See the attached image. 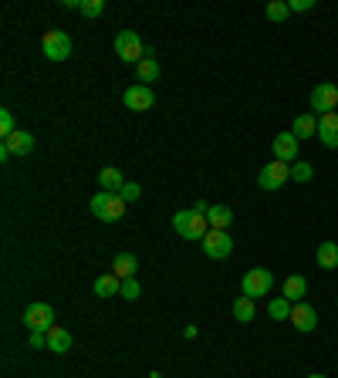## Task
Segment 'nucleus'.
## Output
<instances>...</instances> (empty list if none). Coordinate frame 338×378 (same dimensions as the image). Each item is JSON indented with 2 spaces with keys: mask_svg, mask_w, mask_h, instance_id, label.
<instances>
[{
  "mask_svg": "<svg viewBox=\"0 0 338 378\" xmlns=\"http://www.w3.org/2000/svg\"><path fill=\"white\" fill-rule=\"evenodd\" d=\"M173 230L183 236V240H203L210 233V223L203 213H196V209H180L176 216H173Z\"/></svg>",
  "mask_w": 338,
  "mask_h": 378,
  "instance_id": "f257e3e1",
  "label": "nucleus"
},
{
  "mask_svg": "<svg viewBox=\"0 0 338 378\" xmlns=\"http://www.w3.org/2000/svg\"><path fill=\"white\" fill-rule=\"evenodd\" d=\"M264 14H267V21L281 24V21H287V17H291V7H287V0H271V4L264 7Z\"/></svg>",
  "mask_w": 338,
  "mask_h": 378,
  "instance_id": "a878e982",
  "label": "nucleus"
},
{
  "mask_svg": "<svg viewBox=\"0 0 338 378\" xmlns=\"http://www.w3.org/2000/svg\"><path fill=\"white\" fill-rule=\"evenodd\" d=\"M287 179H291V166H287V162H277V159L267 162V166L257 172V186H260V189H267V193L281 189Z\"/></svg>",
  "mask_w": 338,
  "mask_h": 378,
  "instance_id": "0eeeda50",
  "label": "nucleus"
},
{
  "mask_svg": "<svg viewBox=\"0 0 338 378\" xmlns=\"http://www.w3.org/2000/svg\"><path fill=\"white\" fill-rule=\"evenodd\" d=\"M274 287V274L271 271H264V267H254V271H247L244 274V280H240V290H244V298L257 300V298H267Z\"/></svg>",
  "mask_w": 338,
  "mask_h": 378,
  "instance_id": "20e7f679",
  "label": "nucleus"
},
{
  "mask_svg": "<svg viewBox=\"0 0 338 378\" xmlns=\"http://www.w3.org/2000/svg\"><path fill=\"white\" fill-rule=\"evenodd\" d=\"M135 267H139V261L132 253H118L116 261H112V274L126 280V277H135Z\"/></svg>",
  "mask_w": 338,
  "mask_h": 378,
  "instance_id": "412c9836",
  "label": "nucleus"
},
{
  "mask_svg": "<svg viewBox=\"0 0 338 378\" xmlns=\"http://www.w3.org/2000/svg\"><path fill=\"white\" fill-rule=\"evenodd\" d=\"M24 327L27 331H44V335H48V331H51L54 327V308L51 304H27L24 308Z\"/></svg>",
  "mask_w": 338,
  "mask_h": 378,
  "instance_id": "423d86ee",
  "label": "nucleus"
},
{
  "mask_svg": "<svg viewBox=\"0 0 338 378\" xmlns=\"http://www.w3.org/2000/svg\"><path fill=\"white\" fill-rule=\"evenodd\" d=\"M230 311H234V317L240 321V325H250V321H254V314H257V308H254V300H250V298H237Z\"/></svg>",
  "mask_w": 338,
  "mask_h": 378,
  "instance_id": "b1692460",
  "label": "nucleus"
},
{
  "mask_svg": "<svg viewBox=\"0 0 338 378\" xmlns=\"http://www.w3.org/2000/svg\"><path fill=\"white\" fill-rule=\"evenodd\" d=\"M118 290H122V277H116V274H102L95 280V294L98 298H116Z\"/></svg>",
  "mask_w": 338,
  "mask_h": 378,
  "instance_id": "6ab92c4d",
  "label": "nucleus"
},
{
  "mask_svg": "<svg viewBox=\"0 0 338 378\" xmlns=\"http://www.w3.org/2000/svg\"><path fill=\"white\" fill-rule=\"evenodd\" d=\"M207 223H210V230H227V226L234 223V209L230 206H210Z\"/></svg>",
  "mask_w": 338,
  "mask_h": 378,
  "instance_id": "f3484780",
  "label": "nucleus"
},
{
  "mask_svg": "<svg viewBox=\"0 0 338 378\" xmlns=\"http://www.w3.org/2000/svg\"><path fill=\"white\" fill-rule=\"evenodd\" d=\"M287 321L295 325V331L308 335V331H314V327H318V311H314L308 300H298V304L291 308V317H287Z\"/></svg>",
  "mask_w": 338,
  "mask_h": 378,
  "instance_id": "f8f14e48",
  "label": "nucleus"
},
{
  "mask_svg": "<svg viewBox=\"0 0 338 378\" xmlns=\"http://www.w3.org/2000/svg\"><path fill=\"white\" fill-rule=\"evenodd\" d=\"M193 209H196V213H203V216H207V213H210V206H207V203H203V199H200V203H193Z\"/></svg>",
  "mask_w": 338,
  "mask_h": 378,
  "instance_id": "72a5a7b5",
  "label": "nucleus"
},
{
  "mask_svg": "<svg viewBox=\"0 0 338 378\" xmlns=\"http://www.w3.org/2000/svg\"><path fill=\"white\" fill-rule=\"evenodd\" d=\"M145 48L143 38L135 34V31H118L116 34V54L118 61H126V65H139V61H145Z\"/></svg>",
  "mask_w": 338,
  "mask_h": 378,
  "instance_id": "7ed1b4c3",
  "label": "nucleus"
},
{
  "mask_svg": "<svg viewBox=\"0 0 338 378\" xmlns=\"http://www.w3.org/2000/svg\"><path fill=\"white\" fill-rule=\"evenodd\" d=\"M122 186H126V179H122V172H118V169L108 166V169L98 172V189H102V193H118Z\"/></svg>",
  "mask_w": 338,
  "mask_h": 378,
  "instance_id": "a211bd4d",
  "label": "nucleus"
},
{
  "mask_svg": "<svg viewBox=\"0 0 338 378\" xmlns=\"http://www.w3.org/2000/svg\"><path fill=\"white\" fill-rule=\"evenodd\" d=\"M308 378H328V375H308Z\"/></svg>",
  "mask_w": 338,
  "mask_h": 378,
  "instance_id": "c9c22d12",
  "label": "nucleus"
},
{
  "mask_svg": "<svg viewBox=\"0 0 338 378\" xmlns=\"http://www.w3.org/2000/svg\"><path fill=\"white\" fill-rule=\"evenodd\" d=\"M335 304H338V300H335Z\"/></svg>",
  "mask_w": 338,
  "mask_h": 378,
  "instance_id": "e433bc0d",
  "label": "nucleus"
},
{
  "mask_svg": "<svg viewBox=\"0 0 338 378\" xmlns=\"http://www.w3.org/2000/svg\"><path fill=\"white\" fill-rule=\"evenodd\" d=\"M312 108H314V115H318V118L328 115V112H335V108H338V85L322 81V85L312 92Z\"/></svg>",
  "mask_w": 338,
  "mask_h": 378,
  "instance_id": "6e6552de",
  "label": "nucleus"
},
{
  "mask_svg": "<svg viewBox=\"0 0 338 378\" xmlns=\"http://www.w3.org/2000/svg\"><path fill=\"white\" fill-rule=\"evenodd\" d=\"M312 176H314V169L308 162H295V166H291V179H295V183H312Z\"/></svg>",
  "mask_w": 338,
  "mask_h": 378,
  "instance_id": "bb28decb",
  "label": "nucleus"
},
{
  "mask_svg": "<svg viewBox=\"0 0 338 378\" xmlns=\"http://www.w3.org/2000/svg\"><path fill=\"white\" fill-rule=\"evenodd\" d=\"M118 196H122V203H135V199L143 196V186H139V183H126L122 189H118Z\"/></svg>",
  "mask_w": 338,
  "mask_h": 378,
  "instance_id": "7c9ffc66",
  "label": "nucleus"
},
{
  "mask_svg": "<svg viewBox=\"0 0 338 378\" xmlns=\"http://www.w3.org/2000/svg\"><path fill=\"white\" fill-rule=\"evenodd\" d=\"M287 7H291V14H304L314 7V0H287Z\"/></svg>",
  "mask_w": 338,
  "mask_h": 378,
  "instance_id": "2f4dec72",
  "label": "nucleus"
},
{
  "mask_svg": "<svg viewBox=\"0 0 338 378\" xmlns=\"http://www.w3.org/2000/svg\"><path fill=\"white\" fill-rule=\"evenodd\" d=\"M31 348H48V335L44 331H31Z\"/></svg>",
  "mask_w": 338,
  "mask_h": 378,
  "instance_id": "473e14b6",
  "label": "nucleus"
},
{
  "mask_svg": "<svg viewBox=\"0 0 338 378\" xmlns=\"http://www.w3.org/2000/svg\"><path fill=\"white\" fill-rule=\"evenodd\" d=\"M81 14H85V17H102L105 0H81Z\"/></svg>",
  "mask_w": 338,
  "mask_h": 378,
  "instance_id": "c756f323",
  "label": "nucleus"
},
{
  "mask_svg": "<svg viewBox=\"0 0 338 378\" xmlns=\"http://www.w3.org/2000/svg\"><path fill=\"white\" fill-rule=\"evenodd\" d=\"M14 132H17V125H14L11 108H4V112H0V139H7V135H14Z\"/></svg>",
  "mask_w": 338,
  "mask_h": 378,
  "instance_id": "c85d7f7f",
  "label": "nucleus"
},
{
  "mask_svg": "<svg viewBox=\"0 0 338 378\" xmlns=\"http://www.w3.org/2000/svg\"><path fill=\"white\" fill-rule=\"evenodd\" d=\"M139 294H143V287H139V280H135V277H126V280H122V290H118V298L135 300Z\"/></svg>",
  "mask_w": 338,
  "mask_h": 378,
  "instance_id": "cd10ccee",
  "label": "nucleus"
},
{
  "mask_svg": "<svg viewBox=\"0 0 338 378\" xmlns=\"http://www.w3.org/2000/svg\"><path fill=\"white\" fill-rule=\"evenodd\" d=\"M304 294H308V280L304 277H287L285 280V298L291 300V304H298V300H304Z\"/></svg>",
  "mask_w": 338,
  "mask_h": 378,
  "instance_id": "aec40b11",
  "label": "nucleus"
},
{
  "mask_svg": "<svg viewBox=\"0 0 338 378\" xmlns=\"http://www.w3.org/2000/svg\"><path fill=\"white\" fill-rule=\"evenodd\" d=\"M41 48L48 54V61H65L68 54H71V38H68L65 31H48L44 41H41Z\"/></svg>",
  "mask_w": 338,
  "mask_h": 378,
  "instance_id": "9d476101",
  "label": "nucleus"
},
{
  "mask_svg": "<svg viewBox=\"0 0 338 378\" xmlns=\"http://www.w3.org/2000/svg\"><path fill=\"white\" fill-rule=\"evenodd\" d=\"M291 308H295V304L287 298H274L271 304H267V317H271V321H287V317H291Z\"/></svg>",
  "mask_w": 338,
  "mask_h": 378,
  "instance_id": "393cba45",
  "label": "nucleus"
},
{
  "mask_svg": "<svg viewBox=\"0 0 338 378\" xmlns=\"http://www.w3.org/2000/svg\"><path fill=\"white\" fill-rule=\"evenodd\" d=\"M122 102H126V108H132V112H149L153 102H156V95H153L149 85H129L126 95H122Z\"/></svg>",
  "mask_w": 338,
  "mask_h": 378,
  "instance_id": "9b49d317",
  "label": "nucleus"
},
{
  "mask_svg": "<svg viewBox=\"0 0 338 378\" xmlns=\"http://www.w3.org/2000/svg\"><path fill=\"white\" fill-rule=\"evenodd\" d=\"M200 243H203V253H207L210 261H223V257L234 253V236L227 233V230H210Z\"/></svg>",
  "mask_w": 338,
  "mask_h": 378,
  "instance_id": "39448f33",
  "label": "nucleus"
},
{
  "mask_svg": "<svg viewBox=\"0 0 338 378\" xmlns=\"http://www.w3.org/2000/svg\"><path fill=\"white\" fill-rule=\"evenodd\" d=\"M91 216H98L102 223H118L126 216V203L118 193H98L91 196Z\"/></svg>",
  "mask_w": 338,
  "mask_h": 378,
  "instance_id": "f03ea898",
  "label": "nucleus"
},
{
  "mask_svg": "<svg viewBox=\"0 0 338 378\" xmlns=\"http://www.w3.org/2000/svg\"><path fill=\"white\" fill-rule=\"evenodd\" d=\"M149 378H163V375H159V372H149Z\"/></svg>",
  "mask_w": 338,
  "mask_h": 378,
  "instance_id": "f704fd0d",
  "label": "nucleus"
},
{
  "mask_svg": "<svg viewBox=\"0 0 338 378\" xmlns=\"http://www.w3.org/2000/svg\"><path fill=\"white\" fill-rule=\"evenodd\" d=\"M0 149H7L11 156H27L31 149H34V135L24 129H17L14 135H7V139H0Z\"/></svg>",
  "mask_w": 338,
  "mask_h": 378,
  "instance_id": "ddd939ff",
  "label": "nucleus"
},
{
  "mask_svg": "<svg viewBox=\"0 0 338 378\" xmlns=\"http://www.w3.org/2000/svg\"><path fill=\"white\" fill-rule=\"evenodd\" d=\"M135 75H139V85H153V81L159 78V61H156V58L139 61V65H135Z\"/></svg>",
  "mask_w": 338,
  "mask_h": 378,
  "instance_id": "5701e85b",
  "label": "nucleus"
},
{
  "mask_svg": "<svg viewBox=\"0 0 338 378\" xmlns=\"http://www.w3.org/2000/svg\"><path fill=\"white\" fill-rule=\"evenodd\" d=\"M298 145H301V139L295 135V132H277V135H274V142H271L274 159H277V162H287V166H295V159H298Z\"/></svg>",
  "mask_w": 338,
  "mask_h": 378,
  "instance_id": "1a4fd4ad",
  "label": "nucleus"
},
{
  "mask_svg": "<svg viewBox=\"0 0 338 378\" xmlns=\"http://www.w3.org/2000/svg\"><path fill=\"white\" fill-rule=\"evenodd\" d=\"M318 267L322 271H335L338 267V243H318Z\"/></svg>",
  "mask_w": 338,
  "mask_h": 378,
  "instance_id": "4be33fe9",
  "label": "nucleus"
},
{
  "mask_svg": "<svg viewBox=\"0 0 338 378\" xmlns=\"http://www.w3.org/2000/svg\"><path fill=\"white\" fill-rule=\"evenodd\" d=\"M291 132H295L298 139H318V115H298L295 125H291Z\"/></svg>",
  "mask_w": 338,
  "mask_h": 378,
  "instance_id": "dca6fc26",
  "label": "nucleus"
},
{
  "mask_svg": "<svg viewBox=\"0 0 338 378\" xmlns=\"http://www.w3.org/2000/svg\"><path fill=\"white\" fill-rule=\"evenodd\" d=\"M48 352H54V355L71 352V331H65L61 325H54L51 331H48Z\"/></svg>",
  "mask_w": 338,
  "mask_h": 378,
  "instance_id": "2eb2a0df",
  "label": "nucleus"
},
{
  "mask_svg": "<svg viewBox=\"0 0 338 378\" xmlns=\"http://www.w3.org/2000/svg\"><path fill=\"white\" fill-rule=\"evenodd\" d=\"M318 142L325 149H338V112H328L318 118Z\"/></svg>",
  "mask_w": 338,
  "mask_h": 378,
  "instance_id": "4468645a",
  "label": "nucleus"
}]
</instances>
